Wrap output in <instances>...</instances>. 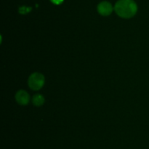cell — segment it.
<instances>
[{"instance_id":"obj_1","label":"cell","mask_w":149,"mask_h":149,"mask_svg":"<svg viewBox=\"0 0 149 149\" xmlns=\"http://www.w3.org/2000/svg\"><path fill=\"white\" fill-rule=\"evenodd\" d=\"M116 14L123 18H132L138 11V6L134 0H119L114 6Z\"/></svg>"},{"instance_id":"obj_2","label":"cell","mask_w":149,"mask_h":149,"mask_svg":"<svg viewBox=\"0 0 149 149\" xmlns=\"http://www.w3.org/2000/svg\"><path fill=\"white\" fill-rule=\"evenodd\" d=\"M28 83L32 90L38 91L45 84V77L41 73L34 72L29 77Z\"/></svg>"},{"instance_id":"obj_3","label":"cell","mask_w":149,"mask_h":149,"mask_svg":"<svg viewBox=\"0 0 149 149\" xmlns=\"http://www.w3.org/2000/svg\"><path fill=\"white\" fill-rule=\"evenodd\" d=\"M113 9L111 4L107 1H102L97 5V11L101 15L103 16H108L111 14Z\"/></svg>"},{"instance_id":"obj_4","label":"cell","mask_w":149,"mask_h":149,"mask_svg":"<svg viewBox=\"0 0 149 149\" xmlns=\"http://www.w3.org/2000/svg\"><path fill=\"white\" fill-rule=\"evenodd\" d=\"M15 99L18 104L21 105H26L29 102L30 96L26 91L20 90L17 92L15 95Z\"/></svg>"},{"instance_id":"obj_5","label":"cell","mask_w":149,"mask_h":149,"mask_svg":"<svg viewBox=\"0 0 149 149\" xmlns=\"http://www.w3.org/2000/svg\"><path fill=\"white\" fill-rule=\"evenodd\" d=\"M32 102H33V104L35 106L39 107L44 104V102H45V98H44V96L38 93V94H36L33 96Z\"/></svg>"},{"instance_id":"obj_6","label":"cell","mask_w":149,"mask_h":149,"mask_svg":"<svg viewBox=\"0 0 149 149\" xmlns=\"http://www.w3.org/2000/svg\"><path fill=\"white\" fill-rule=\"evenodd\" d=\"M31 8H28L26 10V7H21V8H20V10H19V12H20V13H22V14H25V13H28L29 11H30Z\"/></svg>"},{"instance_id":"obj_7","label":"cell","mask_w":149,"mask_h":149,"mask_svg":"<svg viewBox=\"0 0 149 149\" xmlns=\"http://www.w3.org/2000/svg\"><path fill=\"white\" fill-rule=\"evenodd\" d=\"M50 1L55 4H61L63 1V0H50Z\"/></svg>"}]
</instances>
